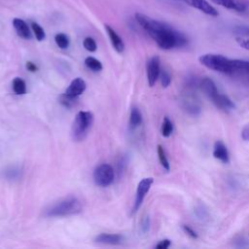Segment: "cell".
<instances>
[{
	"instance_id": "obj_25",
	"label": "cell",
	"mask_w": 249,
	"mask_h": 249,
	"mask_svg": "<svg viewBox=\"0 0 249 249\" xmlns=\"http://www.w3.org/2000/svg\"><path fill=\"white\" fill-rule=\"evenodd\" d=\"M83 45H84V48H85L87 51H89V52H95L96 49H97L96 42H95L94 39L91 38V37H86V38L84 39Z\"/></svg>"
},
{
	"instance_id": "obj_4",
	"label": "cell",
	"mask_w": 249,
	"mask_h": 249,
	"mask_svg": "<svg viewBox=\"0 0 249 249\" xmlns=\"http://www.w3.org/2000/svg\"><path fill=\"white\" fill-rule=\"evenodd\" d=\"M82 203L75 196H68L62 200H59L48 209L45 210V216L47 217H62L75 215L82 211Z\"/></svg>"
},
{
	"instance_id": "obj_32",
	"label": "cell",
	"mask_w": 249,
	"mask_h": 249,
	"mask_svg": "<svg viewBox=\"0 0 249 249\" xmlns=\"http://www.w3.org/2000/svg\"><path fill=\"white\" fill-rule=\"evenodd\" d=\"M241 137H242V139H243L244 141L249 142V124H248L246 126H244V128L242 129V131H241Z\"/></svg>"
},
{
	"instance_id": "obj_16",
	"label": "cell",
	"mask_w": 249,
	"mask_h": 249,
	"mask_svg": "<svg viewBox=\"0 0 249 249\" xmlns=\"http://www.w3.org/2000/svg\"><path fill=\"white\" fill-rule=\"evenodd\" d=\"M123 235L118 233H100L95 237V241L101 244L117 245L123 241Z\"/></svg>"
},
{
	"instance_id": "obj_2",
	"label": "cell",
	"mask_w": 249,
	"mask_h": 249,
	"mask_svg": "<svg viewBox=\"0 0 249 249\" xmlns=\"http://www.w3.org/2000/svg\"><path fill=\"white\" fill-rule=\"evenodd\" d=\"M199 62L210 70L249 83V61L232 59L222 54L205 53L199 56Z\"/></svg>"
},
{
	"instance_id": "obj_31",
	"label": "cell",
	"mask_w": 249,
	"mask_h": 249,
	"mask_svg": "<svg viewBox=\"0 0 249 249\" xmlns=\"http://www.w3.org/2000/svg\"><path fill=\"white\" fill-rule=\"evenodd\" d=\"M196 215H197V217H198L199 219H204L205 217H207V216H208L207 211H206V210H204V209L202 208V206H199L198 208H196Z\"/></svg>"
},
{
	"instance_id": "obj_14",
	"label": "cell",
	"mask_w": 249,
	"mask_h": 249,
	"mask_svg": "<svg viewBox=\"0 0 249 249\" xmlns=\"http://www.w3.org/2000/svg\"><path fill=\"white\" fill-rule=\"evenodd\" d=\"M13 25L17 32V34L23 38V39H30L31 38V31L27 25V23L21 19V18H14L13 19Z\"/></svg>"
},
{
	"instance_id": "obj_3",
	"label": "cell",
	"mask_w": 249,
	"mask_h": 249,
	"mask_svg": "<svg viewBox=\"0 0 249 249\" xmlns=\"http://www.w3.org/2000/svg\"><path fill=\"white\" fill-rule=\"evenodd\" d=\"M198 85L199 81L196 77H189L181 93V106L186 113L192 116L199 115L202 109L200 99L196 94Z\"/></svg>"
},
{
	"instance_id": "obj_22",
	"label": "cell",
	"mask_w": 249,
	"mask_h": 249,
	"mask_svg": "<svg viewBox=\"0 0 249 249\" xmlns=\"http://www.w3.org/2000/svg\"><path fill=\"white\" fill-rule=\"evenodd\" d=\"M77 100H78V97L68 95V94H66L65 92L59 96V102H60L63 106H65V107H67V108H70V107L74 106L75 103L77 102Z\"/></svg>"
},
{
	"instance_id": "obj_29",
	"label": "cell",
	"mask_w": 249,
	"mask_h": 249,
	"mask_svg": "<svg viewBox=\"0 0 249 249\" xmlns=\"http://www.w3.org/2000/svg\"><path fill=\"white\" fill-rule=\"evenodd\" d=\"M182 229H183V231H184L191 238H193V239H196V238H197V233H196L190 226H188V225H183V226H182Z\"/></svg>"
},
{
	"instance_id": "obj_11",
	"label": "cell",
	"mask_w": 249,
	"mask_h": 249,
	"mask_svg": "<svg viewBox=\"0 0 249 249\" xmlns=\"http://www.w3.org/2000/svg\"><path fill=\"white\" fill-rule=\"evenodd\" d=\"M210 2L239 13H244L246 9V2L242 0H210Z\"/></svg>"
},
{
	"instance_id": "obj_8",
	"label": "cell",
	"mask_w": 249,
	"mask_h": 249,
	"mask_svg": "<svg viewBox=\"0 0 249 249\" xmlns=\"http://www.w3.org/2000/svg\"><path fill=\"white\" fill-rule=\"evenodd\" d=\"M160 73V56L154 55L147 62V79L150 87H154L158 81Z\"/></svg>"
},
{
	"instance_id": "obj_17",
	"label": "cell",
	"mask_w": 249,
	"mask_h": 249,
	"mask_svg": "<svg viewBox=\"0 0 249 249\" xmlns=\"http://www.w3.org/2000/svg\"><path fill=\"white\" fill-rule=\"evenodd\" d=\"M142 123V115L138 108L133 107L130 111V117H129V125L131 128L137 127Z\"/></svg>"
},
{
	"instance_id": "obj_26",
	"label": "cell",
	"mask_w": 249,
	"mask_h": 249,
	"mask_svg": "<svg viewBox=\"0 0 249 249\" xmlns=\"http://www.w3.org/2000/svg\"><path fill=\"white\" fill-rule=\"evenodd\" d=\"M159 78H160V84H161L162 88H167V87L170 85V83H171V76H170V74H169L167 71H165V70L160 71Z\"/></svg>"
},
{
	"instance_id": "obj_27",
	"label": "cell",
	"mask_w": 249,
	"mask_h": 249,
	"mask_svg": "<svg viewBox=\"0 0 249 249\" xmlns=\"http://www.w3.org/2000/svg\"><path fill=\"white\" fill-rule=\"evenodd\" d=\"M235 41L241 48L249 50V36H237Z\"/></svg>"
},
{
	"instance_id": "obj_24",
	"label": "cell",
	"mask_w": 249,
	"mask_h": 249,
	"mask_svg": "<svg viewBox=\"0 0 249 249\" xmlns=\"http://www.w3.org/2000/svg\"><path fill=\"white\" fill-rule=\"evenodd\" d=\"M31 28H32V31L36 37V39L38 41H42L45 39L46 37V33L43 29V27L41 25H39L37 22H32L31 23Z\"/></svg>"
},
{
	"instance_id": "obj_33",
	"label": "cell",
	"mask_w": 249,
	"mask_h": 249,
	"mask_svg": "<svg viewBox=\"0 0 249 249\" xmlns=\"http://www.w3.org/2000/svg\"><path fill=\"white\" fill-rule=\"evenodd\" d=\"M150 229V219L149 217H145L144 220H143V223H142V231L144 232H147Z\"/></svg>"
},
{
	"instance_id": "obj_21",
	"label": "cell",
	"mask_w": 249,
	"mask_h": 249,
	"mask_svg": "<svg viewBox=\"0 0 249 249\" xmlns=\"http://www.w3.org/2000/svg\"><path fill=\"white\" fill-rule=\"evenodd\" d=\"M158 157H159V160H160V164L162 165V167L165 169V170H169L170 169V164H169V161L166 158V155H165V152H164V149L162 148L161 145H158Z\"/></svg>"
},
{
	"instance_id": "obj_12",
	"label": "cell",
	"mask_w": 249,
	"mask_h": 249,
	"mask_svg": "<svg viewBox=\"0 0 249 249\" xmlns=\"http://www.w3.org/2000/svg\"><path fill=\"white\" fill-rule=\"evenodd\" d=\"M213 157L223 163H229L230 161V155L228 152V149L223 141L218 140L214 143L213 146Z\"/></svg>"
},
{
	"instance_id": "obj_9",
	"label": "cell",
	"mask_w": 249,
	"mask_h": 249,
	"mask_svg": "<svg viewBox=\"0 0 249 249\" xmlns=\"http://www.w3.org/2000/svg\"><path fill=\"white\" fill-rule=\"evenodd\" d=\"M189 6L212 17H217V10L207 0H183Z\"/></svg>"
},
{
	"instance_id": "obj_13",
	"label": "cell",
	"mask_w": 249,
	"mask_h": 249,
	"mask_svg": "<svg viewBox=\"0 0 249 249\" xmlns=\"http://www.w3.org/2000/svg\"><path fill=\"white\" fill-rule=\"evenodd\" d=\"M86 88H87L86 82L82 78H76L70 83L65 93L71 96L78 97L80 94H82L85 91Z\"/></svg>"
},
{
	"instance_id": "obj_1",
	"label": "cell",
	"mask_w": 249,
	"mask_h": 249,
	"mask_svg": "<svg viewBox=\"0 0 249 249\" xmlns=\"http://www.w3.org/2000/svg\"><path fill=\"white\" fill-rule=\"evenodd\" d=\"M135 18L139 25L162 50L182 48L188 44V38L182 32L163 21L152 18L141 13H136Z\"/></svg>"
},
{
	"instance_id": "obj_23",
	"label": "cell",
	"mask_w": 249,
	"mask_h": 249,
	"mask_svg": "<svg viewBox=\"0 0 249 249\" xmlns=\"http://www.w3.org/2000/svg\"><path fill=\"white\" fill-rule=\"evenodd\" d=\"M54 41L60 49H67L69 46V38L64 33H57L54 36Z\"/></svg>"
},
{
	"instance_id": "obj_35",
	"label": "cell",
	"mask_w": 249,
	"mask_h": 249,
	"mask_svg": "<svg viewBox=\"0 0 249 249\" xmlns=\"http://www.w3.org/2000/svg\"><path fill=\"white\" fill-rule=\"evenodd\" d=\"M244 13H248L249 14V3H247V2H246V9H245Z\"/></svg>"
},
{
	"instance_id": "obj_7",
	"label": "cell",
	"mask_w": 249,
	"mask_h": 249,
	"mask_svg": "<svg viewBox=\"0 0 249 249\" xmlns=\"http://www.w3.org/2000/svg\"><path fill=\"white\" fill-rule=\"evenodd\" d=\"M153 183H154V179L152 177L144 178L139 182V184L137 186V191H136V196H135V200H134V205H133V212H136L140 208V206L144 200V197L147 195V193L149 192Z\"/></svg>"
},
{
	"instance_id": "obj_10",
	"label": "cell",
	"mask_w": 249,
	"mask_h": 249,
	"mask_svg": "<svg viewBox=\"0 0 249 249\" xmlns=\"http://www.w3.org/2000/svg\"><path fill=\"white\" fill-rule=\"evenodd\" d=\"M211 101L217 108L224 111H231L235 108V105L231 101V99L226 94L221 93L220 91L211 99Z\"/></svg>"
},
{
	"instance_id": "obj_34",
	"label": "cell",
	"mask_w": 249,
	"mask_h": 249,
	"mask_svg": "<svg viewBox=\"0 0 249 249\" xmlns=\"http://www.w3.org/2000/svg\"><path fill=\"white\" fill-rule=\"evenodd\" d=\"M26 68H27V70H29L30 72H35V71L38 70V67H37L33 62H31V61H27V62H26Z\"/></svg>"
},
{
	"instance_id": "obj_30",
	"label": "cell",
	"mask_w": 249,
	"mask_h": 249,
	"mask_svg": "<svg viewBox=\"0 0 249 249\" xmlns=\"http://www.w3.org/2000/svg\"><path fill=\"white\" fill-rule=\"evenodd\" d=\"M171 244V241L169 239H163V240H160L157 245H156V248L157 249H166L170 246Z\"/></svg>"
},
{
	"instance_id": "obj_19",
	"label": "cell",
	"mask_w": 249,
	"mask_h": 249,
	"mask_svg": "<svg viewBox=\"0 0 249 249\" xmlns=\"http://www.w3.org/2000/svg\"><path fill=\"white\" fill-rule=\"evenodd\" d=\"M173 131V123L168 117H164L161 124V135L163 137H169Z\"/></svg>"
},
{
	"instance_id": "obj_18",
	"label": "cell",
	"mask_w": 249,
	"mask_h": 249,
	"mask_svg": "<svg viewBox=\"0 0 249 249\" xmlns=\"http://www.w3.org/2000/svg\"><path fill=\"white\" fill-rule=\"evenodd\" d=\"M13 90L15 91V93L18 94V95H21V94H24L26 92V84L25 82L17 77L13 80Z\"/></svg>"
},
{
	"instance_id": "obj_6",
	"label": "cell",
	"mask_w": 249,
	"mask_h": 249,
	"mask_svg": "<svg viewBox=\"0 0 249 249\" xmlns=\"http://www.w3.org/2000/svg\"><path fill=\"white\" fill-rule=\"evenodd\" d=\"M115 178V172L110 164L103 163L98 165L93 172V179L96 185L107 187L111 185Z\"/></svg>"
},
{
	"instance_id": "obj_15",
	"label": "cell",
	"mask_w": 249,
	"mask_h": 249,
	"mask_svg": "<svg viewBox=\"0 0 249 249\" xmlns=\"http://www.w3.org/2000/svg\"><path fill=\"white\" fill-rule=\"evenodd\" d=\"M105 29L107 31V34L110 38L111 44L114 47V49L118 52V53H123L124 50V43L123 41V39L116 33V31L109 25H105Z\"/></svg>"
},
{
	"instance_id": "obj_20",
	"label": "cell",
	"mask_w": 249,
	"mask_h": 249,
	"mask_svg": "<svg viewBox=\"0 0 249 249\" xmlns=\"http://www.w3.org/2000/svg\"><path fill=\"white\" fill-rule=\"evenodd\" d=\"M85 64L88 68L91 69L92 71H100L102 69L101 62L92 56H88L85 59Z\"/></svg>"
},
{
	"instance_id": "obj_28",
	"label": "cell",
	"mask_w": 249,
	"mask_h": 249,
	"mask_svg": "<svg viewBox=\"0 0 249 249\" xmlns=\"http://www.w3.org/2000/svg\"><path fill=\"white\" fill-rule=\"evenodd\" d=\"M233 33L237 36H249V26H236Z\"/></svg>"
},
{
	"instance_id": "obj_5",
	"label": "cell",
	"mask_w": 249,
	"mask_h": 249,
	"mask_svg": "<svg viewBox=\"0 0 249 249\" xmlns=\"http://www.w3.org/2000/svg\"><path fill=\"white\" fill-rule=\"evenodd\" d=\"M93 124V114L89 111H80L77 113L72 124L71 134L75 141L84 140Z\"/></svg>"
}]
</instances>
